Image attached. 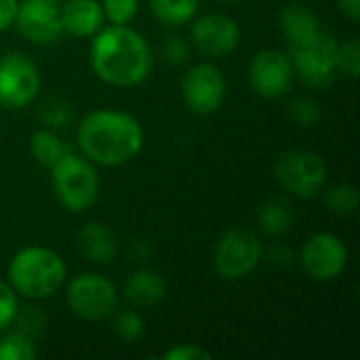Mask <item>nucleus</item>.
Segmentation results:
<instances>
[{
    "instance_id": "obj_1",
    "label": "nucleus",
    "mask_w": 360,
    "mask_h": 360,
    "mask_svg": "<svg viewBox=\"0 0 360 360\" xmlns=\"http://www.w3.org/2000/svg\"><path fill=\"white\" fill-rule=\"evenodd\" d=\"M89 61L95 76L118 89H131L148 80L154 68V51L143 34L129 25H103L91 40Z\"/></svg>"
},
{
    "instance_id": "obj_2",
    "label": "nucleus",
    "mask_w": 360,
    "mask_h": 360,
    "mask_svg": "<svg viewBox=\"0 0 360 360\" xmlns=\"http://www.w3.org/2000/svg\"><path fill=\"white\" fill-rule=\"evenodd\" d=\"M143 137V127L133 114L112 108L89 112L76 131L82 156L108 169L131 162L141 152Z\"/></svg>"
},
{
    "instance_id": "obj_3",
    "label": "nucleus",
    "mask_w": 360,
    "mask_h": 360,
    "mask_svg": "<svg viewBox=\"0 0 360 360\" xmlns=\"http://www.w3.org/2000/svg\"><path fill=\"white\" fill-rule=\"evenodd\" d=\"M68 266L63 257L40 245L19 249L6 266V283L19 297L46 300L53 297L65 283Z\"/></svg>"
},
{
    "instance_id": "obj_4",
    "label": "nucleus",
    "mask_w": 360,
    "mask_h": 360,
    "mask_svg": "<svg viewBox=\"0 0 360 360\" xmlns=\"http://www.w3.org/2000/svg\"><path fill=\"white\" fill-rule=\"evenodd\" d=\"M51 186L65 211L84 213L97 202L101 181L89 158L68 152L51 167Z\"/></svg>"
},
{
    "instance_id": "obj_5",
    "label": "nucleus",
    "mask_w": 360,
    "mask_h": 360,
    "mask_svg": "<svg viewBox=\"0 0 360 360\" xmlns=\"http://www.w3.org/2000/svg\"><path fill=\"white\" fill-rule=\"evenodd\" d=\"M274 177L291 196L310 200L325 192L329 169L312 150H289L278 156L274 165Z\"/></svg>"
},
{
    "instance_id": "obj_6",
    "label": "nucleus",
    "mask_w": 360,
    "mask_h": 360,
    "mask_svg": "<svg viewBox=\"0 0 360 360\" xmlns=\"http://www.w3.org/2000/svg\"><path fill=\"white\" fill-rule=\"evenodd\" d=\"M264 259V245L259 236L247 228H232L224 232L213 251V268L219 278L236 283L247 278Z\"/></svg>"
},
{
    "instance_id": "obj_7",
    "label": "nucleus",
    "mask_w": 360,
    "mask_h": 360,
    "mask_svg": "<svg viewBox=\"0 0 360 360\" xmlns=\"http://www.w3.org/2000/svg\"><path fill=\"white\" fill-rule=\"evenodd\" d=\"M65 304L70 312L82 321H105L118 310V289L101 274L82 272L70 281Z\"/></svg>"
},
{
    "instance_id": "obj_8",
    "label": "nucleus",
    "mask_w": 360,
    "mask_h": 360,
    "mask_svg": "<svg viewBox=\"0 0 360 360\" xmlns=\"http://www.w3.org/2000/svg\"><path fill=\"white\" fill-rule=\"evenodd\" d=\"M338 46L340 40L321 30V34L300 46H289V57L295 74L314 89H325L338 74Z\"/></svg>"
},
{
    "instance_id": "obj_9",
    "label": "nucleus",
    "mask_w": 360,
    "mask_h": 360,
    "mask_svg": "<svg viewBox=\"0 0 360 360\" xmlns=\"http://www.w3.org/2000/svg\"><path fill=\"white\" fill-rule=\"evenodd\" d=\"M42 76L32 57L11 51L0 57V105L19 110L30 105L40 93Z\"/></svg>"
},
{
    "instance_id": "obj_10",
    "label": "nucleus",
    "mask_w": 360,
    "mask_h": 360,
    "mask_svg": "<svg viewBox=\"0 0 360 360\" xmlns=\"http://www.w3.org/2000/svg\"><path fill=\"white\" fill-rule=\"evenodd\" d=\"M300 266L310 281L331 283L342 276L348 266V247L333 232H316L304 243Z\"/></svg>"
},
{
    "instance_id": "obj_11",
    "label": "nucleus",
    "mask_w": 360,
    "mask_h": 360,
    "mask_svg": "<svg viewBox=\"0 0 360 360\" xmlns=\"http://www.w3.org/2000/svg\"><path fill=\"white\" fill-rule=\"evenodd\" d=\"M226 91L228 84L221 70L209 61L194 63L181 78V99L198 116L215 114L226 101Z\"/></svg>"
},
{
    "instance_id": "obj_12",
    "label": "nucleus",
    "mask_w": 360,
    "mask_h": 360,
    "mask_svg": "<svg viewBox=\"0 0 360 360\" xmlns=\"http://www.w3.org/2000/svg\"><path fill=\"white\" fill-rule=\"evenodd\" d=\"M247 78L255 95L264 99H278L291 89L295 70L289 53L278 49H262L251 57Z\"/></svg>"
},
{
    "instance_id": "obj_13",
    "label": "nucleus",
    "mask_w": 360,
    "mask_h": 360,
    "mask_svg": "<svg viewBox=\"0 0 360 360\" xmlns=\"http://www.w3.org/2000/svg\"><path fill=\"white\" fill-rule=\"evenodd\" d=\"M192 44L207 57H224L240 42V27L236 19L224 13H209L192 19Z\"/></svg>"
},
{
    "instance_id": "obj_14",
    "label": "nucleus",
    "mask_w": 360,
    "mask_h": 360,
    "mask_svg": "<svg viewBox=\"0 0 360 360\" xmlns=\"http://www.w3.org/2000/svg\"><path fill=\"white\" fill-rule=\"evenodd\" d=\"M13 25L32 44H51L63 34L59 6L40 0H19Z\"/></svg>"
},
{
    "instance_id": "obj_15",
    "label": "nucleus",
    "mask_w": 360,
    "mask_h": 360,
    "mask_svg": "<svg viewBox=\"0 0 360 360\" xmlns=\"http://www.w3.org/2000/svg\"><path fill=\"white\" fill-rule=\"evenodd\" d=\"M63 32L78 38H93L103 25L105 15L99 0H63L59 6Z\"/></svg>"
},
{
    "instance_id": "obj_16",
    "label": "nucleus",
    "mask_w": 360,
    "mask_h": 360,
    "mask_svg": "<svg viewBox=\"0 0 360 360\" xmlns=\"http://www.w3.org/2000/svg\"><path fill=\"white\" fill-rule=\"evenodd\" d=\"M278 25L289 46H300L314 40L321 34V21L316 13L304 2H289L278 13Z\"/></svg>"
},
{
    "instance_id": "obj_17",
    "label": "nucleus",
    "mask_w": 360,
    "mask_h": 360,
    "mask_svg": "<svg viewBox=\"0 0 360 360\" xmlns=\"http://www.w3.org/2000/svg\"><path fill=\"white\" fill-rule=\"evenodd\" d=\"M76 240H78V249H80L82 257L97 266H108L118 255V240H116L114 232L101 221L84 224L78 230Z\"/></svg>"
},
{
    "instance_id": "obj_18",
    "label": "nucleus",
    "mask_w": 360,
    "mask_h": 360,
    "mask_svg": "<svg viewBox=\"0 0 360 360\" xmlns=\"http://www.w3.org/2000/svg\"><path fill=\"white\" fill-rule=\"evenodd\" d=\"M167 281L160 272L141 268L129 274L124 283V300L135 308H154L167 297Z\"/></svg>"
},
{
    "instance_id": "obj_19",
    "label": "nucleus",
    "mask_w": 360,
    "mask_h": 360,
    "mask_svg": "<svg viewBox=\"0 0 360 360\" xmlns=\"http://www.w3.org/2000/svg\"><path fill=\"white\" fill-rule=\"evenodd\" d=\"M259 230L268 236H283L295 224V207L285 196H272L262 202L257 211Z\"/></svg>"
},
{
    "instance_id": "obj_20",
    "label": "nucleus",
    "mask_w": 360,
    "mask_h": 360,
    "mask_svg": "<svg viewBox=\"0 0 360 360\" xmlns=\"http://www.w3.org/2000/svg\"><path fill=\"white\" fill-rule=\"evenodd\" d=\"M68 152H70V148L65 146V141L53 129H38L30 137V154H32V158L38 165L46 167V169H51Z\"/></svg>"
},
{
    "instance_id": "obj_21",
    "label": "nucleus",
    "mask_w": 360,
    "mask_h": 360,
    "mask_svg": "<svg viewBox=\"0 0 360 360\" xmlns=\"http://www.w3.org/2000/svg\"><path fill=\"white\" fill-rule=\"evenodd\" d=\"M150 11L160 23L179 27L196 17L198 0H150Z\"/></svg>"
},
{
    "instance_id": "obj_22",
    "label": "nucleus",
    "mask_w": 360,
    "mask_h": 360,
    "mask_svg": "<svg viewBox=\"0 0 360 360\" xmlns=\"http://www.w3.org/2000/svg\"><path fill=\"white\" fill-rule=\"evenodd\" d=\"M38 118L44 122L46 129H63L72 122L74 118V108L68 99L63 97H46L38 105Z\"/></svg>"
},
{
    "instance_id": "obj_23",
    "label": "nucleus",
    "mask_w": 360,
    "mask_h": 360,
    "mask_svg": "<svg viewBox=\"0 0 360 360\" xmlns=\"http://www.w3.org/2000/svg\"><path fill=\"white\" fill-rule=\"evenodd\" d=\"M325 202L331 213L346 217L359 209V188L352 184H338L325 192Z\"/></svg>"
},
{
    "instance_id": "obj_24",
    "label": "nucleus",
    "mask_w": 360,
    "mask_h": 360,
    "mask_svg": "<svg viewBox=\"0 0 360 360\" xmlns=\"http://www.w3.org/2000/svg\"><path fill=\"white\" fill-rule=\"evenodd\" d=\"M38 354L34 338L13 331L0 338V360H34Z\"/></svg>"
},
{
    "instance_id": "obj_25",
    "label": "nucleus",
    "mask_w": 360,
    "mask_h": 360,
    "mask_svg": "<svg viewBox=\"0 0 360 360\" xmlns=\"http://www.w3.org/2000/svg\"><path fill=\"white\" fill-rule=\"evenodd\" d=\"M112 321V329L114 333L122 340V342H137L143 335V319L139 312L135 310H116Z\"/></svg>"
},
{
    "instance_id": "obj_26",
    "label": "nucleus",
    "mask_w": 360,
    "mask_h": 360,
    "mask_svg": "<svg viewBox=\"0 0 360 360\" xmlns=\"http://www.w3.org/2000/svg\"><path fill=\"white\" fill-rule=\"evenodd\" d=\"M289 116L302 127H314L323 118L321 103L312 97H295L289 103Z\"/></svg>"
},
{
    "instance_id": "obj_27",
    "label": "nucleus",
    "mask_w": 360,
    "mask_h": 360,
    "mask_svg": "<svg viewBox=\"0 0 360 360\" xmlns=\"http://www.w3.org/2000/svg\"><path fill=\"white\" fill-rule=\"evenodd\" d=\"M105 21L112 25H129L137 11H139V0H99Z\"/></svg>"
},
{
    "instance_id": "obj_28",
    "label": "nucleus",
    "mask_w": 360,
    "mask_h": 360,
    "mask_svg": "<svg viewBox=\"0 0 360 360\" xmlns=\"http://www.w3.org/2000/svg\"><path fill=\"white\" fill-rule=\"evenodd\" d=\"M338 72L348 78H359L360 74V44L356 38L340 42L338 46Z\"/></svg>"
},
{
    "instance_id": "obj_29",
    "label": "nucleus",
    "mask_w": 360,
    "mask_h": 360,
    "mask_svg": "<svg viewBox=\"0 0 360 360\" xmlns=\"http://www.w3.org/2000/svg\"><path fill=\"white\" fill-rule=\"evenodd\" d=\"M13 323L17 325V331L25 333V335H30V338L40 335V333L44 331V327H46V319H44V314H42L38 308H34V306L19 308V310H17V316H15V321H13Z\"/></svg>"
},
{
    "instance_id": "obj_30",
    "label": "nucleus",
    "mask_w": 360,
    "mask_h": 360,
    "mask_svg": "<svg viewBox=\"0 0 360 360\" xmlns=\"http://www.w3.org/2000/svg\"><path fill=\"white\" fill-rule=\"evenodd\" d=\"M19 310V295L13 291V287L0 278V333L6 331Z\"/></svg>"
},
{
    "instance_id": "obj_31",
    "label": "nucleus",
    "mask_w": 360,
    "mask_h": 360,
    "mask_svg": "<svg viewBox=\"0 0 360 360\" xmlns=\"http://www.w3.org/2000/svg\"><path fill=\"white\" fill-rule=\"evenodd\" d=\"M162 59L169 63V65H181L188 61V55H190V44L184 36H177V34H171L165 38L162 42Z\"/></svg>"
},
{
    "instance_id": "obj_32",
    "label": "nucleus",
    "mask_w": 360,
    "mask_h": 360,
    "mask_svg": "<svg viewBox=\"0 0 360 360\" xmlns=\"http://www.w3.org/2000/svg\"><path fill=\"white\" fill-rule=\"evenodd\" d=\"M165 360H209L211 359V352L205 350L202 346L198 344H177V346H171L165 354Z\"/></svg>"
},
{
    "instance_id": "obj_33",
    "label": "nucleus",
    "mask_w": 360,
    "mask_h": 360,
    "mask_svg": "<svg viewBox=\"0 0 360 360\" xmlns=\"http://www.w3.org/2000/svg\"><path fill=\"white\" fill-rule=\"evenodd\" d=\"M19 0H0V32L13 27Z\"/></svg>"
},
{
    "instance_id": "obj_34",
    "label": "nucleus",
    "mask_w": 360,
    "mask_h": 360,
    "mask_svg": "<svg viewBox=\"0 0 360 360\" xmlns=\"http://www.w3.org/2000/svg\"><path fill=\"white\" fill-rule=\"evenodd\" d=\"M338 8L352 21L360 19V0H338Z\"/></svg>"
},
{
    "instance_id": "obj_35",
    "label": "nucleus",
    "mask_w": 360,
    "mask_h": 360,
    "mask_svg": "<svg viewBox=\"0 0 360 360\" xmlns=\"http://www.w3.org/2000/svg\"><path fill=\"white\" fill-rule=\"evenodd\" d=\"M268 259H272V264H274V266H287V264H291L293 255H291V251H289V249H285V247H276V249H272V251H270Z\"/></svg>"
},
{
    "instance_id": "obj_36",
    "label": "nucleus",
    "mask_w": 360,
    "mask_h": 360,
    "mask_svg": "<svg viewBox=\"0 0 360 360\" xmlns=\"http://www.w3.org/2000/svg\"><path fill=\"white\" fill-rule=\"evenodd\" d=\"M40 2H49V4H55V6H61L63 0H40Z\"/></svg>"
},
{
    "instance_id": "obj_37",
    "label": "nucleus",
    "mask_w": 360,
    "mask_h": 360,
    "mask_svg": "<svg viewBox=\"0 0 360 360\" xmlns=\"http://www.w3.org/2000/svg\"><path fill=\"white\" fill-rule=\"evenodd\" d=\"M228 2H230V0H228Z\"/></svg>"
}]
</instances>
